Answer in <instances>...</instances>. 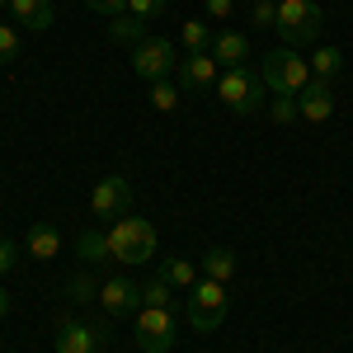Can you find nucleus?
<instances>
[{"instance_id":"1","label":"nucleus","mask_w":353,"mask_h":353,"mask_svg":"<svg viewBox=\"0 0 353 353\" xmlns=\"http://www.w3.org/2000/svg\"><path fill=\"white\" fill-rule=\"evenodd\" d=\"M109 250L118 264H151L156 259V250H161V236H156V226L146 217H118L109 226Z\"/></svg>"},{"instance_id":"2","label":"nucleus","mask_w":353,"mask_h":353,"mask_svg":"<svg viewBox=\"0 0 353 353\" xmlns=\"http://www.w3.org/2000/svg\"><path fill=\"white\" fill-rule=\"evenodd\" d=\"M321 24H325V14H321L316 0H278V38H283V48H316Z\"/></svg>"},{"instance_id":"3","label":"nucleus","mask_w":353,"mask_h":353,"mask_svg":"<svg viewBox=\"0 0 353 353\" xmlns=\"http://www.w3.org/2000/svg\"><path fill=\"white\" fill-rule=\"evenodd\" d=\"M264 76L250 71V66H226L217 81V99L226 104L231 113H259L264 109Z\"/></svg>"},{"instance_id":"4","label":"nucleus","mask_w":353,"mask_h":353,"mask_svg":"<svg viewBox=\"0 0 353 353\" xmlns=\"http://www.w3.org/2000/svg\"><path fill=\"white\" fill-rule=\"evenodd\" d=\"M259 76H264V90H273V94H301L311 85V66L297 57V48H273L259 66Z\"/></svg>"},{"instance_id":"5","label":"nucleus","mask_w":353,"mask_h":353,"mask_svg":"<svg viewBox=\"0 0 353 353\" xmlns=\"http://www.w3.org/2000/svg\"><path fill=\"white\" fill-rule=\"evenodd\" d=\"M221 321H226V283L198 278V288L189 292V325L198 334H212Z\"/></svg>"},{"instance_id":"6","label":"nucleus","mask_w":353,"mask_h":353,"mask_svg":"<svg viewBox=\"0 0 353 353\" xmlns=\"http://www.w3.org/2000/svg\"><path fill=\"white\" fill-rule=\"evenodd\" d=\"M137 325V344L146 353H170L174 349V339H179V330H174V311L170 306H141L132 316Z\"/></svg>"},{"instance_id":"7","label":"nucleus","mask_w":353,"mask_h":353,"mask_svg":"<svg viewBox=\"0 0 353 353\" xmlns=\"http://www.w3.org/2000/svg\"><path fill=\"white\" fill-rule=\"evenodd\" d=\"M132 71L141 81H170V76L179 71L174 43H170V38H141L132 48Z\"/></svg>"},{"instance_id":"8","label":"nucleus","mask_w":353,"mask_h":353,"mask_svg":"<svg viewBox=\"0 0 353 353\" xmlns=\"http://www.w3.org/2000/svg\"><path fill=\"white\" fill-rule=\"evenodd\" d=\"M90 212L94 217H128L132 212V184L123 179V174H104L94 189H90Z\"/></svg>"},{"instance_id":"9","label":"nucleus","mask_w":353,"mask_h":353,"mask_svg":"<svg viewBox=\"0 0 353 353\" xmlns=\"http://www.w3.org/2000/svg\"><path fill=\"white\" fill-rule=\"evenodd\" d=\"M174 76H179L184 90H212V85L221 81V61L212 52H189L184 61H179V71H174Z\"/></svg>"},{"instance_id":"10","label":"nucleus","mask_w":353,"mask_h":353,"mask_svg":"<svg viewBox=\"0 0 353 353\" xmlns=\"http://www.w3.org/2000/svg\"><path fill=\"white\" fill-rule=\"evenodd\" d=\"M109 339L104 325H85V321H66L57 330V353H94L99 344Z\"/></svg>"},{"instance_id":"11","label":"nucleus","mask_w":353,"mask_h":353,"mask_svg":"<svg viewBox=\"0 0 353 353\" xmlns=\"http://www.w3.org/2000/svg\"><path fill=\"white\" fill-rule=\"evenodd\" d=\"M99 306H104L109 316H137V311H141V288L128 283V278H109V283L99 288Z\"/></svg>"},{"instance_id":"12","label":"nucleus","mask_w":353,"mask_h":353,"mask_svg":"<svg viewBox=\"0 0 353 353\" xmlns=\"http://www.w3.org/2000/svg\"><path fill=\"white\" fill-rule=\"evenodd\" d=\"M297 109H301V118H306V123H325L330 113H334V90H330L325 81H311L297 94Z\"/></svg>"},{"instance_id":"13","label":"nucleus","mask_w":353,"mask_h":353,"mask_svg":"<svg viewBox=\"0 0 353 353\" xmlns=\"http://www.w3.org/2000/svg\"><path fill=\"white\" fill-rule=\"evenodd\" d=\"M208 52L221 61V71H226V66H245V57H250V38H245V33H236V28H217Z\"/></svg>"},{"instance_id":"14","label":"nucleus","mask_w":353,"mask_h":353,"mask_svg":"<svg viewBox=\"0 0 353 353\" xmlns=\"http://www.w3.org/2000/svg\"><path fill=\"white\" fill-rule=\"evenodd\" d=\"M76 254H81L90 269H104L113 259V250H109V231H99V226H85L81 236H76Z\"/></svg>"},{"instance_id":"15","label":"nucleus","mask_w":353,"mask_h":353,"mask_svg":"<svg viewBox=\"0 0 353 353\" xmlns=\"http://www.w3.org/2000/svg\"><path fill=\"white\" fill-rule=\"evenodd\" d=\"M10 10H14V19H19V28H52L57 19V10H52V0H10Z\"/></svg>"},{"instance_id":"16","label":"nucleus","mask_w":353,"mask_h":353,"mask_svg":"<svg viewBox=\"0 0 353 353\" xmlns=\"http://www.w3.org/2000/svg\"><path fill=\"white\" fill-rule=\"evenodd\" d=\"M24 254H33V259H57L61 254V236H57L52 226H28V236H24Z\"/></svg>"},{"instance_id":"17","label":"nucleus","mask_w":353,"mask_h":353,"mask_svg":"<svg viewBox=\"0 0 353 353\" xmlns=\"http://www.w3.org/2000/svg\"><path fill=\"white\" fill-rule=\"evenodd\" d=\"M161 278L174 288V292H193V288H198V269H193L189 259H179V254H170V259L161 264Z\"/></svg>"},{"instance_id":"18","label":"nucleus","mask_w":353,"mask_h":353,"mask_svg":"<svg viewBox=\"0 0 353 353\" xmlns=\"http://www.w3.org/2000/svg\"><path fill=\"white\" fill-rule=\"evenodd\" d=\"M109 38H113V43L137 48V43H141V38H151V33H146V19H137V14L123 10V14H113V19H109Z\"/></svg>"},{"instance_id":"19","label":"nucleus","mask_w":353,"mask_h":353,"mask_svg":"<svg viewBox=\"0 0 353 353\" xmlns=\"http://www.w3.org/2000/svg\"><path fill=\"white\" fill-rule=\"evenodd\" d=\"M306 66H311V81H325L330 85L339 71H344V52H339V48H316Z\"/></svg>"},{"instance_id":"20","label":"nucleus","mask_w":353,"mask_h":353,"mask_svg":"<svg viewBox=\"0 0 353 353\" xmlns=\"http://www.w3.org/2000/svg\"><path fill=\"white\" fill-rule=\"evenodd\" d=\"M236 273V254L226 250V245H217V250H208L203 254V278H212V283H226Z\"/></svg>"},{"instance_id":"21","label":"nucleus","mask_w":353,"mask_h":353,"mask_svg":"<svg viewBox=\"0 0 353 353\" xmlns=\"http://www.w3.org/2000/svg\"><path fill=\"white\" fill-rule=\"evenodd\" d=\"M179 43H184L189 52H208V48H212V28L203 24V19H189V24L179 28Z\"/></svg>"},{"instance_id":"22","label":"nucleus","mask_w":353,"mask_h":353,"mask_svg":"<svg viewBox=\"0 0 353 353\" xmlns=\"http://www.w3.org/2000/svg\"><path fill=\"white\" fill-rule=\"evenodd\" d=\"M151 104L161 113H174L179 109V85L174 81H151Z\"/></svg>"},{"instance_id":"23","label":"nucleus","mask_w":353,"mask_h":353,"mask_svg":"<svg viewBox=\"0 0 353 353\" xmlns=\"http://www.w3.org/2000/svg\"><path fill=\"white\" fill-rule=\"evenodd\" d=\"M269 113H273V123H297L301 118V109H297V94H273V104H269Z\"/></svg>"},{"instance_id":"24","label":"nucleus","mask_w":353,"mask_h":353,"mask_svg":"<svg viewBox=\"0 0 353 353\" xmlns=\"http://www.w3.org/2000/svg\"><path fill=\"white\" fill-rule=\"evenodd\" d=\"M66 292H71V301H76V306H85V301H99V283H94V278H71V283H66Z\"/></svg>"},{"instance_id":"25","label":"nucleus","mask_w":353,"mask_h":353,"mask_svg":"<svg viewBox=\"0 0 353 353\" xmlns=\"http://www.w3.org/2000/svg\"><path fill=\"white\" fill-rule=\"evenodd\" d=\"M165 10H170V0H128V14H137V19H146V24H156Z\"/></svg>"},{"instance_id":"26","label":"nucleus","mask_w":353,"mask_h":353,"mask_svg":"<svg viewBox=\"0 0 353 353\" xmlns=\"http://www.w3.org/2000/svg\"><path fill=\"white\" fill-rule=\"evenodd\" d=\"M250 19H254V28H273L278 24V0H254L250 5Z\"/></svg>"},{"instance_id":"27","label":"nucleus","mask_w":353,"mask_h":353,"mask_svg":"<svg viewBox=\"0 0 353 353\" xmlns=\"http://www.w3.org/2000/svg\"><path fill=\"white\" fill-rule=\"evenodd\" d=\"M170 292H174V288H170L165 278H156V283L141 288V306H170Z\"/></svg>"},{"instance_id":"28","label":"nucleus","mask_w":353,"mask_h":353,"mask_svg":"<svg viewBox=\"0 0 353 353\" xmlns=\"http://www.w3.org/2000/svg\"><path fill=\"white\" fill-rule=\"evenodd\" d=\"M19 57V28L14 24H0V66Z\"/></svg>"},{"instance_id":"29","label":"nucleus","mask_w":353,"mask_h":353,"mask_svg":"<svg viewBox=\"0 0 353 353\" xmlns=\"http://www.w3.org/2000/svg\"><path fill=\"white\" fill-rule=\"evenodd\" d=\"M85 5H90V10H94V14H123V10H128V0H85Z\"/></svg>"},{"instance_id":"30","label":"nucleus","mask_w":353,"mask_h":353,"mask_svg":"<svg viewBox=\"0 0 353 353\" xmlns=\"http://www.w3.org/2000/svg\"><path fill=\"white\" fill-rule=\"evenodd\" d=\"M203 5H208V14H212L217 24H226V19H231V10H236V0H203Z\"/></svg>"},{"instance_id":"31","label":"nucleus","mask_w":353,"mask_h":353,"mask_svg":"<svg viewBox=\"0 0 353 353\" xmlns=\"http://www.w3.org/2000/svg\"><path fill=\"white\" fill-rule=\"evenodd\" d=\"M14 259H19L14 241H0V273H10V269H14Z\"/></svg>"},{"instance_id":"32","label":"nucleus","mask_w":353,"mask_h":353,"mask_svg":"<svg viewBox=\"0 0 353 353\" xmlns=\"http://www.w3.org/2000/svg\"><path fill=\"white\" fill-rule=\"evenodd\" d=\"M5 311H10V292L0 288V321H5Z\"/></svg>"},{"instance_id":"33","label":"nucleus","mask_w":353,"mask_h":353,"mask_svg":"<svg viewBox=\"0 0 353 353\" xmlns=\"http://www.w3.org/2000/svg\"><path fill=\"white\" fill-rule=\"evenodd\" d=\"M5 5H10V0H0V10H5Z\"/></svg>"},{"instance_id":"34","label":"nucleus","mask_w":353,"mask_h":353,"mask_svg":"<svg viewBox=\"0 0 353 353\" xmlns=\"http://www.w3.org/2000/svg\"><path fill=\"white\" fill-rule=\"evenodd\" d=\"M245 5H254V0H245Z\"/></svg>"}]
</instances>
